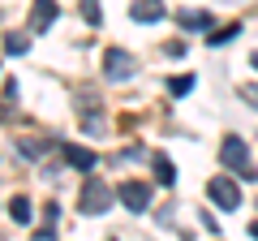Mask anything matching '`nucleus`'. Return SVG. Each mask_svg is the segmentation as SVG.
Returning a JSON list of instances; mask_svg holds the SVG:
<instances>
[{"instance_id":"obj_1","label":"nucleus","mask_w":258,"mask_h":241,"mask_svg":"<svg viewBox=\"0 0 258 241\" xmlns=\"http://www.w3.org/2000/svg\"><path fill=\"white\" fill-rule=\"evenodd\" d=\"M78 203H82L86 215H103V211L112 207V190L103 186L99 176H86V186H82V194H78Z\"/></svg>"},{"instance_id":"obj_3","label":"nucleus","mask_w":258,"mask_h":241,"mask_svg":"<svg viewBox=\"0 0 258 241\" xmlns=\"http://www.w3.org/2000/svg\"><path fill=\"white\" fill-rule=\"evenodd\" d=\"M103 74H108V82H129V78H134V56L120 52V47H108V56H103Z\"/></svg>"},{"instance_id":"obj_20","label":"nucleus","mask_w":258,"mask_h":241,"mask_svg":"<svg viewBox=\"0 0 258 241\" xmlns=\"http://www.w3.org/2000/svg\"><path fill=\"white\" fill-rule=\"evenodd\" d=\"M254 69H258V52H254Z\"/></svg>"},{"instance_id":"obj_15","label":"nucleus","mask_w":258,"mask_h":241,"mask_svg":"<svg viewBox=\"0 0 258 241\" xmlns=\"http://www.w3.org/2000/svg\"><path fill=\"white\" fill-rule=\"evenodd\" d=\"M82 18L91 22V26H99V22H103L99 18V0H82Z\"/></svg>"},{"instance_id":"obj_12","label":"nucleus","mask_w":258,"mask_h":241,"mask_svg":"<svg viewBox=\"0 0 258 241\" xmlns=\"http://www.w3.org/2000/svg\"><path fill=\"white\" fill-rule=\"evenodd\" d=\"M237 22H232V26H224V30H211V39H207V43H211V47H220V43H232V39H237Z\"/></svg>"},{"instance_id":"obj_2","label":"nucleus","mask_w":258,"mask_h":241,"mask_svg":"<svg viewBox=\"0 0 258 241\" xmlns=\"http://www.w3.org/2000/svg\"><path fill=\"white\" fill-rule=\"evenodd\" d=\"M220 159H224V168H232L237 176H254V168H249V147L241 138H224Z\"/></svg>"},{"instance_id":"obj_5","label":"nucleus","mask_w":258,"mask_h":241,"mask_svg":"<svg viewBox=\"0 0 258 241\" xmlns=\"http://www.w3.org/2000/svg\"><path fill=\"white\" fill-rule=\"evenodd\" d=\"M120 203H125L129 211H147L151 186H147V181H125V186H120Z\"/></svg>"},{"instance_id":"obj_13","label":"nucleus","mask_w":258,"mask_h":241,"mask_svg":"<svg viewBox=\"0 0 258 241\" xmlns=\"http://www.w3.org/2000/svg\"><path fill=\"white\" fill-rule=\"evenodd\" d=\"M5 52H9V56L30 52V39H26V35H9V39H5Z\"/></svg>"},{"instance_id":"obj_16","label":"nucleus","mask_w":258,"mask_h":241,"mask_svg":"<svg viewBox=\"0 0 258 241\" xmlns=\"http://www.w3.org/2000/svg\"><path fill=\"white\" fill-rule=\"evenodd\" d=\"M168 91H172V95H185V91H194V78H172V82H168Z\"/></svg>"},{"instance_id":"obj_7","label":"nucleus","mask_w":258,"mask_h":241,"mask_svg":"<svg viewBox=\"0 0 258 241\" xmlns=\"http://www.w3.org/2000/svg\"><path fill=\"white\" fill-rule=\"evenodd\" d=\"M64 159L78 168V172H91L95 168V151H86V147H74V142H64Z\"/></svg>"},{"instance_id":"obj_11","label":"nucleus","mask_w":258,"mask_h":241,"mask_svg":"<svg viewBox=\"0 0 258 241\" xmlns=\"http://www.w3.org/2000/svg\"><path fill=\"white\" fill-rule=\"evenodd\" d=\"M181 26L185 30H203V26H211V18H207V13H189V9H185L181 13Z\"/></svg>"},{"instance_id":"obj_9","label":"nucleus","mask_w":258,"mask_h":241,"mask_svg":"<svg viewBox=\"0 0 258 241\" xmlns=\"http://www.w3.org/2000/svg\"><path fill=\"white\" fill-rule=\"evenodd\" d=\"M30 215H35V211H30V198H13V203H9V220L13 224H30Z\"/></svg>"},{"instance_id":"obj_19","label":"nucleus","mask_w":258,"mask_h":241,"mask_svg":"<svg viewBox=\"0 0 258 241\" xmlns=\"http://www.w3.org/2000/svg\"><path fill=\"white\" fill-rule=\"evenodd\" d=\"M249 232H254V241H258V220H254V224H249Z\"/></svg>"},{"instance_id":"obj_10","label":"nucleus","mask_w":258,"mask_h":241,"mask_svg":"<svg viewBox=\"0 0 258 241\" xmlns=\"http://www.w3.org/2000/svg\"><path fill=\"white\" fill-rule=\"evenodd\" d=\"M155 181H159V186H172V181H176V168H172V159H168V155H155Z\"/></svg>"},{"instance_id":"obj_8","label":"nucleus","mask_w":258,"mask_h":241,"mask_svg":"<svg viewBox=\"0 0 258 241\" xmlns=\"http://www.w3.org/2000/svg\"><path fill=\"white\" fill-rule=\"evenodd\" d=\"M129 18L134 22H155V18H164V5H159V0H134Z\"/></svg>"},{"instance_id":"obj_14","label":"nucleus","mask_w":258,"mask_h":241,"mask_svg":"<svg viewBox=\"0 0 258 241\" xmlns=\"http://www.w3.org/2000/svg\"><path fill=\"white\" fill-rule=\"evenodd\" d=\"M18 151H22V155H30V159H39V155L47 151V142H39V138H22Z\"/></svg>"},{"instance_id":"obj_17","label":"nucleus","mask_w":258,"mask_h":241,"mask_svg":"<svg viewBox=\"0 0 258 241\" xmlns=\"http://www.w3.org/2000/svg\"><path fill=\"white\" fill-rule=\"evenodd\" d=\"M241 95H245L249 103H258V86H241Z\"/></svg>"},{"instance_id":"obj_4","label":"nucleus","mask_w":258,"mask_h":241,"mask_svg":"<svg viewBox=\"0 0 258 241\" xmlns=\"http://www.w3.org/2000/svg\"><path fill=\"white\" fill-rule=\"evenodd\" d=\"M207 194H211V203H215V207H228V211L241 203V190H237V181H228V176H215L211 186H207Z\"/></svg>"},{"instance_id":"obj_18","label":"nucleus","mask_w":258,"mask_h":241,"mask_svg":"<svg viewBox=\"0 0 258 241\" xmlns=\"http://www.w3.org/2000/svg\"><path fill=\"white\" fill-rule=\"evenodd\" d=\"M35 241H56V237H52V228H43V232H35Z\"/></svg>"},{"instance_id":"obj_6","label":"nucleus","mask_w":258,"mask_h":241,"mask_svg":"<svg viewBox=\"0 0 258 241\" xmlns=\"http://www.w3.org/2000/svg\"><path fill=\"white\" fill-rule=\"evenodd\" d=\"M56 0H35V9H30V30H47L56 22Z\"/></svg>"}]
</instances>
